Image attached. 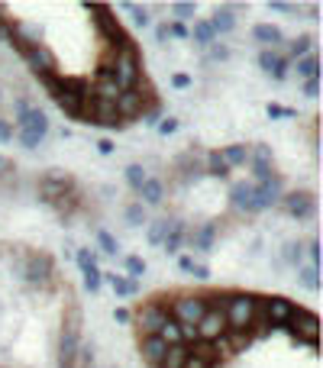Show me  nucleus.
<instances>
[{"label":"nucleus","mask_w":323,"mask_h":368,"mask_svg":"<svg viewBox=\"0 0 323 368\" xmlns=\"http://www.w3.org/2000/svg\"><path fill=\"white\" fill-rule=\"evenodd\" d=\"M110 78L120 91H133L140 87V78H142V58H140V49L136 43H126L120 45L113 52V68H110Z\"/></svg>","instance_id":"nucleus-1"},{"label":"nucleus","mask_w":323,"mask_h":368,"mask_svg":"<svg viewBox=\"0 0 323 368\" xmlns=\"http://www.w3.org/2000/svg\"><path fill=\"white\" fill-rule=\"evenodd\" d=\"M256 307H258L256 294H226L223 307H220L226 316V329L230 333H249L252 323H256Z\"/></svg>","instance_id":"nucleus-2"},{"label":"nucleus","mask_w":323,"mask_h":368,"mask_svg":"<svg viewBox=\"0 0 323 368\" xmlns=\"http://www.w3.org/2000/svg\"><path fill=\"white\" fill-rule=\"evenodd\" d=\"M81 349V307L65 314L62 339H58V368H75V356Z\"/></svg>","instance_id":"nucleus-3"},{"label":"nucleus","mask_w":323,"mask_h":368,"mask_svg":"<svg viewBox=\"0 0 323 368\" xmlns=\"http://www.w3.org/2000/svg\"><path fill=\"white\" fill-rule=\"evenodd\" d=\"M16 139H20L23 149H39L43 139L49 136V116L39 110V107H30L26 113L16 120Z\"/></svg>","instance_id":"nucleus-4"},{"label":"nucleus","mask_w":323,"mask_h":368,"mask_svg":"<svg viewBox=\"0 0 323 368\" xmlns=\"http://www.w3.org/2000/svg\"><path fill=\"white\" fill-rule=\"evenodd\" d=\"M85 10L87 13H94V26H97V32L107 39L110 45H126V43H133L126 32H123V26H120V20L110 13V7H104V3H85Z\"/></svg>","instance_id":"nucleus-5"},{"label":"nucleus","mask_w":323,"mask_h":368,"mask_svg":"<svg viewBox=\"0 0 323 368\" xmlns=\"http://www.w3.org/2000/svg\"><path fill=\"white\" fill-rule=\"evenodd\" d=\"M207 307H210V301L201 294H181L175 297L172 307H168V316H172L175 323L181 326H197V320L207 314Z\"/></svg>","instance_id":"nucleus-6"},{"label":"nucleus","mask_w":323,"mask_h":368,"mask_svg":"<svg viewBox=\"0 0 323 368\" xmlns=\"http://www.w3.org/2000/svg\"><path fill=\"white\" fill-rule=\"evenodd\" d=\"M285 329H288L298 343H307L311 349H317V336H320V316L298 307V314L291 316V323L285 326Z\"/></svg>","instance_id":"nucleus-7"},{"label":"nucleus","mask_w":323,"mask_h":368,"mask_svg":"<svg viewBox=\"0 0 323 368\" xmlns=\"http://www.w3.org/2000/svg\"><path fill=\"white\" fill-rule=\"evenodd\" d=\"M52 255L45 252H32L26 262H23V281L30 284V288H49V281H52Z\"/></svg>","instance_id":"nucleus-8"},{"label":"nucleus","mask_w":323,"mask_h":368,"mask_svg":"<svg viewBox=\"0 0 323 368\" xmlns=\"http://www.w3.org/2000/svg\"><path fill=\"white\" fill-rule=\"evenodd\" d=\"M256 184V204H258V213L269 210V207H275L281 197H285V178H281L278 171H271V175H265L262 181H252Z\"/></svg>","instance_id":"nucleus-9"},{"label":"nucleus","mask_w":323,"mask_h":368,"mask_svg":"<svg viewBox=\"0 0 323 368\" xmlns=\"http://www.w3.org/2000/svg\"><path fill=\"white\" fill-rule=\"evenodd\" d=\"M262 310H265V323L285 329L291 323V316L298 314V304L288 297H262Z\"/></svg>","instance_id":"nucleus-10"},{"label":"nucleus","mask_w":323,"mask_h":368,"mask_svg":"<svg viewBox=\"0 0 323 368\" xmlns=\"http://www.w3.org/2000/svg\"><path fill=\"white\" fill-rule=\"evenodd\" d=\"M281 204H285L288 217H294V220H313L317 217V197L311 191H291V194L281 197Z\"/></svg>","instance_id":"nucleus-11"},{"label":"nucleus","mask_w":323,"mask_h":368,"mask_svg":"<svg viewBox=\"0 0 323 368\" xmlns=\"http://www.w3.org/2000/svg\"><path fill=\"white\" fill-rule=\"evenodd\" d=\"M146 104H149V94H142L140 87H133V91H120V97L113 100V107H117V116H120V123H129V120L142 116Z\"/></svg>","instance_id":"nucleus-12"},{"label":"nucleus","mask_w":323,"mask_h":368,"mask_svg":"<svg viewBox=\"0 0 323 368\" xmlns=\"http://www.w3.org/2000/svg\"><path fill=\"white\" fill-rule=\"evenodd\" d=\"M71 188H75V181L68 178V175L52 171V175H45V178L39 181V197H43L45 204H58L62 197H68V194H71Z\"/></svg>","instance_id":"nucleus-13"},{"label":"nucleus","mask_w":323,"mask_h":368,"mask_svg":"<svg viewBox=\"0 0 323 368\" xmlns=\"http://www.w3.org/2000/svg\"><path fill=\"white\" fill-rule=\"evenodd\" d=\"M197 339H204V343H216V339L226 333V316L220 307H207V314L197 320Z\"/></svg>","instance_id":"nucleus-14"},{"label":"nucleus","mask_w":323,"mask_h":368,"mask_svg":"<svg viewBox=\"0 0 323 368\" xmlns=\"http://www.w3.org/2000/svg\"><path fill=\"white\" fill-rule=\"evenodd\" d=\"M165 320H168V307H162V304H146L136 314V326H140L142 336H159Z\"/></svg>","instance_id":"nucleus-15"},{"label":"nucleus","mask_w":323,"mask_h":368,"mask_svg":"<svg viewBox=\"0 0 323 368\" xmlns=\"http://www.w3.org/2000/svg\"><path fill=\"white\" fill-rule=\"evenodd\" d=\"M23 58L30 62V68H32V74H45V72H55L58 68V62H55V55H52V49L45 43H39V45H30V49H23Z\"/></svg>","instance_id":"nucleus-16"},{"label":"nucleus","mask_w":323,"mask_h":368,"mask_svg":"<svg viewBox=\"0 0 323 368\" xmlns=\"http://www.w3.org/2000/svg\"><path fill=\"white\" fill-rule=\"evenodd\" d=\"M230 204H233V210H239V213H258L256 184H252V181H236V184L230 188Z\"/></svg>","instance_id":"nucleus-17"},{"label":"nucleus","mask_w":323,"mask_h":368,"mask_svg":"<svg viewBox=\"0 0 323 368\" xmlns=\"http://www.w3.org/2000/svg\"><path fill=\"white\" fill-rule=\"evenodd\" d=\"M258 68L269 74V78H275V81H285L291 62L285 58V55L275 52V49H262V52H258Z\"/></svg>","instance_id":"nucleus-18"},{"label":"nucleus","mask_w":323,"mask_h":368,"mask_svg":"<svg viewBox=\"0 0 323 368\" xmlns=\"http://www.w3.org/2000/svg\"><path fill=\"white\" fill-rule=\"evenodd\" d=\"M271 146H252L249 149V169H252V178L256 181H262L265 175H271Z\"/></svg>","instance_id":"nucleus-19"},{"label":"nucleus","mask_w":323,"mask_h":368,"mask_svg":"<svg viewBox=\"0 0 323 368\" xmlns=\"http://www.w3.org/2000/svg\"><path fill=\"white\" fill-rule=\"evenodd\" d=\"M91 127H123L117 116V107L110 104V100H97L94 97V107H91Z\"/></svg>","instance_id":"nucleus-20"},{"label":"nucleus","mask_w":323,"mask_h":368,"mask_svg":"<svg viewBox=\"0 0 323 368\" xmlns=\"http://www.w3.org/2000/svg\"><path fill=\"white\" fill-rule=\"evenodd\" d=\"M184 239L191 242V249H197V252H210L216 242V223H204V226H197V230H191Z\"/></svg>","instance_id":"nucleus-21"},{"label":"nucleus","mask_w":323,"mask_h":368,"mask_svg":"<svg viewBox=\"0 0 323 368\" xmlns=\"http://www.w3.org/2000/svg\"><path fill=\"white\" fill-rule=\"evenodd\" d=\"M210 30H214V36H226V32L236 30V10L233 7H216L214 17H210Z\"/></svg>","instance_id":"nucleus-22"},{"label":"nucleus","mask_w":323,"mask_h":368,"mask_svg":"<svg viewBox=\"0 0 323 368\" xmlns=\"http://www.w3.org/2000/svg\"><path fill=\"white\" fill-rule=\"evenodd\" d=\"M136 194H140V204L142 207H159L162 200H165V184H162L159 178H146L142 181V188L136 191Z\"/></svg>","instance_id":"nucleus-23"},{"label":"nucleus","mask_w":323,"mask_h":368,"mask_svg":"<svg viewBox=\"0 0 323 368\" xmlns=\"http://www.w3.org/2000/svg\"><path fill=\"white\" fill-rule=\"evenodd\" d=\"M252 39L262 43L265 49H275V45L285 43V32H281L278 26H271V23H256V26H252Z\"/></svg>","instance_id":"nucleus-24"},{"label":"nucleus","mask_w":323,"mask_h":368,"mask_svg":"<svg viewBox=\"0 0 323 368\" xmlns=\"http://www.w3.org/2000/svg\"><path fill=\"white\" fill-rule=\"evenodd\" d=\"M184 236H188V230H184L181 220H168V230H165V239H162V249L168 255H175L178 249L184 246Z\"/></svg>","instance_id":"nucleus-25"},{"label":"nucleus","mask_w":323,"mask_h":368,"mask_svg":"<svg viewBox=\"0 0 323 368\" xmlns=\"http://www.w3.org/2000/svg\"><path fill=\"white\" fill-rule=\"evenodd\" d=\"M165 349H168V346H165L159 336H142L140 339V356L146 358L149 365H155V368H159V362L165 358Z\"/></svg>","instance_id":"nucleus-26"},{"label":"nucleus","mask_w":323,"mask_h":368,"mask_svg":"<svg viewBox=\"0 0 323 368\" xmlns=\"http://www.w3.org/2000/svg\"><path fill=\"white\" fill-rule=\"evenodd\" d=\"M188 39H194L201 49H207V45L216 43V36H214V30H210V23L207 20H194V26L188 30Z\"/></svg>","instance_id":"nucleus-27"},{"label":"nucleus","mask_w":323,"mask_h":368,"mask_svg":"<svg viewBox=\"0 0 323 368\" xmlns=\"http://www.w3.org/2000/svg\"><path fill=\"white\" fill-rule=\"evenodd\" d=\"M110 281V288H113V294L117 297H133L140 294V281H129L126 274H104Z\"/></svg>","instance_id":"nucleus-28"},{"label":"nucleus","mask_w":323,"mask_h":368,"mask_svg":"<svg viewBox=\"0 0 323 368\" xmlns=\"http://www.w3.org/2000/svg\"><path fill=\"white\" fill-rule=\"evenodd\" d=\"M191 358V352H188V346H168L165 349V358L159 362V368H184V362Z\"/></svg>","instance_id":"nucleus-29"},{"label":"nucleus","mask_w":323,"mask_h":368,"mask_svg":"<svg viewBox=\"0 0 323 368\" xmlns=\"http://www.w3.org/2000/svg\"><path fill=\"white\" fill-rule=\"evenodd\" d=\"M223 162L230 165V169H239V165H249V146H223Z\"/></svg>","instance_id":"nucleus-30"},{"label":"nucleus","mask_w":323,"mask_h":368,"mask_svg":"<svg viewBox=\"0 0 323 368\" xmlns=\"http://www.w3.org/2000/svg\"><path fill=\"white\" fill-rule=\"evenodd\" d=\"M294 68H298V74H301L304 81H311V78H320V58H317V52L304 55V58H298L294 62Z\"/></svg>","instance_id":"nucleus-31"},{"label":"nucleus","mask_w":323,"mask_h":368,"mask_svg":"<svg viewBox=\"0 0 323 368\" xmlns=\"http://www.w3.org/2000/svg\"><path fill=\"white\" fill-rule=\"evenodd\" d=\"M313 52V36H298L294 43H288V62H298V58H304V55Z\"/></svg>","instance_id":"nucleus-32"},{"label":"nucleus","mask_w":323,"mask_h":368,"mask_svg":"<svg viewBox=\"0 0 323 368\" xmlns=\"http://www.w3.org/2000/svg\"><path fill=\"white\" fill-rule=\"evenodd\" d=\"M298 281H301L307 291H320V268H313V265H301V268H298Z\"/></svg>","instance_id":"nucleus-33"},{"label":"nucleus","mask_w":323,"mask_h":368,"mask_svg":"<svg viewBox=\"0 0 323 368\" xmlns=\"http://www.w3.org/2000/svg\"><path fill=\"white\" fill-rule=\"evenodd\" d=\"M81 274H85V291L97 294V291H100V284H104V272H100L97 265H87V268H81Z\"/></svg>","instance_id":"nucleus-34"},{"label":"nucleus","mask_w":323,"mask_h":368,"mask_svg":"<svg viewBox=\"0 0 323 368\" xmlns=\"http://www.w3.org/2000/svg\"><path fill=\"white\" fill-rule=\"evenodd\" d=\"M207 175H214V178H226V175H230V165L223 162V155H220L216 149L207 155Z\"/></svg>","instance_id":"nucleus-35"},{"label":"nucleus","mask_w":323,"mask_h":368,"mask_svg":"<svg viewBox=\"0 0 323 368\" xmlns=\"http://www.w3.org/2000/svg\"><path fill=\"white\" fill-rule=\"evenodd\" d=\"M172 13H175V23H188V20H194L197 3H191V0H175V3H172Z\"/></svg>","instance_id":"nucleus-36"},{"label":"nucleus","mask_w":323,"mask_h":368,"mask_svg":"<svg viewBox=\"0 0 323 368\" xmlns=\"http://www.w3.org/2000/svg\"><path fill=\"white\" fill-rule=\"evenodd\" d=\"M146 272H149L146 259H140V255H129V259H126V278H129V281H140Z\"/></svg>","instance_id":"nucleus-37"},{"label":"nucleus","mask_w":323,"mask_h":368,"mask_svg":"<svg viewBox=\"0 0 323 368\" xmlns=\"http://www.w3.org/2000/svg\"><path fill=\"white\" fill-rule=\"evenodd\" d=\"M142 181H146V169H142L140 162H133V165H126V184L133 191L142 188Z\"/></svg>","instance_id":"nucleus-38"},{"label":"nucleus","mask_w":323,"mask_h":368,"mask_svg":"<svg viewBox=\"0 0 323 368\" xmlns=\"http://www.w3.org/2000/svg\"><path fill=\"white\" fill-rule=\"evenodd\" d=\"M97 246H100V252H107V255H117L120 252L117 236H110L107 230H97Z\"/></svg>","instance_id":"nucleus-39"},{"label":"nucleus","mask_w":323,"mask_h":368,"mask_svg":"<svg viewBox=\"0 0 323 368\" xmlns=\"http://www.w3.org/2000/svg\"><path fill=\"white\" fill-rule=\"evenodd\" d=\"M165 230H168V220H152L149 223V232H146L149 246H162V239H165Z\"/></svg>","instance_id":"nucleus-40"},{"label":"nucleus","mask_w":323,"mask_h":368,"mask_svg":"<svg viewBox=\"0 0 323 368\" xmlns=\"http://www.w3.org/2000/svg\"><path fill=\"white\" fill-rule=\"evenodd\" d=\"M123 217H126L129 226H142V223H149V220H146V207H142L140 200H136V204H129Z\"/></svg>","instance_id":"nucleus-41"},{"label":"nucleus","mask_w":323,"mask_h":368,"mask_svg":"<svg viewBox=\"0 0 323 368\" xmlns=\"http://www.w3.org/2000/svg\"><path fill=\"white\" fill-rule=\"evenodd\" d=\"M91 365H94V346L81 343V349H78V356H75V368H91Z\"/></svg>","instance_id":"nucleus-42"},{"label":"nucleus","mask_w":323,"mask_h":368,"mask_svg":"<svg viewBox=\"0 0 323 368\" xmlns=\"http://www.w3.org/2000/svg\"><path fill=\"white\" fill-rule=\"evenodd\" d=\"M301 259H304V246L301 242H288V246H285V262L301 268Z\"/></svg>","instance_id":"nucleus-43"},{"label":"nucleus","mask_w":323,"mask_h":368,"mask_svg":"<svg viewBox=\"0 0 323 368\" xmlns=\"http://www.w3.org/2000/svg\"><path fill=\"white\" fill-rule=\"evenodd\" d=\"M159 120H162V107L155 104V100H149L146 110H142V123H146V127H159Z\"/></svg>","instance_id":"nucleus-44"},{"label":"nucleus","mask_w":323,"mask_h":368,"mask_svg":"<svg viewBox=\"0 0 323 368\" xmlns=\"http://www.w3.org/2000/svg\"><path fill=\"white\" fill-rule=\"evenodd\" d=\"M126 10H129V17H133V23H136V26H149V10H146V7H140V3H129Z\"/></svg>","instance_id":"nucleus-45"},{"label":"nucleus","mask_w":323,"mask_h":368,"mask_svg":"<svg viewBox=\"0 0 323 368\" xmlns=\"http://www.w3.org/2000/svg\"><path fill=\"white\" fill-rule=\"evenodd\" d=\"M207 58H210V62H226V58H230V45H220V43L207 45Z\"/></svg>","instance_id":"nucleus-46"},{"label":"nucleus","mask_w":323,"mask_h":368,"mask_svg":"<svg viewBox=\"0 0 323 368\" xmlns=\"http://www.w3.org/2000/svg\"><path fill=\"white\" fill-rule=\"evenodd\" d=\"M265 113H269V120H291L294 110H291V107H281V104H269L265 107Z\"/></svg>","instance_id":"nucleus-47"},{"label":"nucleus","mask_w":323,"mask_h":368,"mask_svg":"<svg viewBox=\"0 0 323 368\" xmlns=\"http://www.w3.org/2000/svg\"><path fill=\"white\" fill-rule=\"evenodd\" d=\"M178 127H181V123H178L175 116H162L155 129H159V136H172V133H178Z\"/></svg>","instance_id":"nucleus-48"},{"label":"nucleus","mask_w":323,"mask_h":368,"mask_svg":"<svg viewBox=\"0 0 323 368\" xmlns=\"http://www.w3.org/2000/svg\"><path fill=\"white\" fill-rule=\"evenodd\" d=\"M304 252H307V259H311L313 268H320V239H311V242H307V249H304Z\"/></svg>","instance_id":"nucleus-49"},{"label":"nucleus","mask_w":323,"mask_h":368,"mask_svg":"<svg viewBox=\"0 0 323 368\" xmlns=\"http://www.w3.org/2000/svg\"><path fill=\"white\" fill-rule=\"evenodd\" d=\"M269 10H275V13H301V7H298V3H285V0H269Z\"/></svg>","instance_id":"nucleus-50"},{"label":"nucleus","mask_w":323,"mask_h":368,"mask_svg":"<svg viewBox=\"0 0 323 368\" xmlns=\"http://www.w3.org/2000/svg\"><path fill=\"white\" fill-rule=\"evenodd\" d=\"M75 259H78V265H81V268H87V265H97V252H94V249H78Z\"/></svg>","instance_id":"nucleus-51"},{"label":"nucleus","mask_w":323,"mask_h":368,"mask_svg":"<svg viewBox=\"0 0 323 368\" xmlns=\"http://www.w3.org/2000/svg\"><path fill=\"white\" fill-rule=\"evenodd\" d=\"M10 36H13V20L10 17H3V7H0V39L10 43Z\"/></svg>","instance_id":"nucleus-52"},{"label":"nucleus","mask_w":323,"mask_h":368,"mask_svg":"<svg viewBox=\"0 0 323 368\" xmlns=\"http://www.w3.org/2000/svg\"><path fill=\"white\" fill-rule=\"evenodd\" d=\"M13 136H16L13 123L10 120H0V142H13Z\"/></svg>","instance_id":"nucleus-53"},{"label":"nucleus","mask_w":323,"mask_h":368,"mask_svg":"<svg viewBox=\"0 0 323 368\" xmlns=\"http://www.w3.org/2000/svg\"><path fill=\"white\" fill-rule=\"evenodd\" d=\"M304 97H320V78H311V81H304Z\"/></svg>","instance_id":"nucleus-54"},{"label":"nucleus","mask_w":323,"mask_h":368,"mask_svg":"<svg viewBox=\"0 0 323 368\" xmlns=\"http://www.w3.org/2000/svg\"><path fill=\"white\" fill-rule=\"evenodd\" d=\"M168 36L172 39H188V26L184 23H168Z\"/></svg>","instance_id":"nucleus-55"},{"label":"nucleus","mask_w":323,"mask_h":368,"mask_svg":"<svg viewBox=\"0 0 323 368\" xmlns=\"http://www.w3.org/2000/svg\"><path fill=\"white\" fill-rule=\"evenodd\" d=\"M191 278H194V281H207V278H210V268H207V265H201V262H194Z\"/></svg>","instance_id":"nucleus-56"},{"label":"nucleus","mask_w":323,"mask_h":368,"mask_svg":"<svg viewBox=\"0 0 323 368\" xmlns=\"http://www.w3.org/2000/svg\"><path fill=\"white\" fill-rule=\"evenodd\" d=\"M155 43H159V45H168V43H172V36H168V23L155 26Z\"/></svg>","instance_id":"nucleus-57"},{"label":"nucleus","mask_w":323,"mask_h":368,"mask_svg":"<svg viewBox=\"0 0 323 368\" xmlns=\"http://www.w3.org/2000/svg\"><path fill=\"white\" fill-rule=\"evenodd\" d=\"M172 85L178 87V91H184V87H191V78H188V74H181V72H178V74H172Z\"/></svg>","instance_id":"nucleus-58"},{"label":"nucleus","mask_w":323,"mask_h":368,"mask_svg":"<svg viewBox=\"0 0 323 368\" xmlns=\"http://www.w3.org/2000/svg\"><path fill=\"white\" fill-rule=\"evenodd\" d=\"M113 139H97V152H100V155H110V152H113Z\"/></svg>","instance_id":"nucleus-59"},{"label":"nucleus","mask_w":323,"mask_h":368,"mask_svg":"<svg viewBox=\"0 0 323 368\" xmlns=\"http://www.w3.org/2000/svg\"><path fill=\"white\" fill-rule=\"evenodd\" d=\"M113 320H117V323H129V320H133V314H129L126 307H117V310H113Z\"/></svg>","instance_id":"nucleus-60"},{"label":"nucleus","mask_w":323,"mask_h":368,"mask_svg":"<svg viewBox=\"0 0 323 368\" xmlns=\"http://www.w3.org/2000/svg\"><path fill=\"white\" fill-rule=\"evenodd\" d=\"M26 110H30V104H26L23 97H16V100H13V113H16V120H20V116L26 113Z\"/></svg>","instance_id":"nucleus-61"},{"label":"nucleus","mask_w":323,"mask_h":368,"mask_svg":"<svg viewBox=\"0 0 323 368\" xmlns=\"http://www.w3.org/2000/svg\"><path fill=\"white\" fill-rule=\"evenodd\" d=\"M178 268H181L184 274H191V268H194V259H191V255H181V259H178Z\"/></svg>","instance_id":"nucleus-62"},{"label":"nucleus","mask_w":323,"mask_h":368,"mask_svg":"<svg viewBox=\"0 0 323 368\" xmlns=\"http://www.w3.org/2000/svg\"><path fill=\"white\" fill-rule=\"evenodd\" d=\"M184 368H210V365H207V362H201V358H188V362H184Z\"/></svg>","instance_id":"nucleus-63"},{"label":"nucleus","mask_w":323,"mask_h":368,"mask_svg":"<svg viewBox=\"0 0 323 368\" xmlns=\"http://www.w3.org/2000/svg\"><path fill=\"white\" fill-rule=\"evenodd\" d=\"M10 169H13V162H10L7 155H0V175H7Z\"/></svg>","instance_id":"nucleus-64"}]
</instances>
